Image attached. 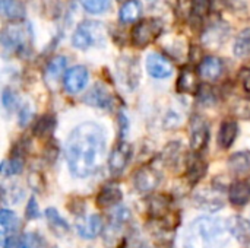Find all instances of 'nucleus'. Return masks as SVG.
<instances>
[{
  "instance_id": "nucleus-1",
  "label": "nucleus",
  "mask_w": 250,
  "mask_h": 248,
  "mask_svg": "<svg viewBox=\"0 0 250 248\" xmlns=\"http://www.w3.org/2000/svg\"><path fill=\"white\" fill-rule=\"evenodd\" d=\"M105 152V134L101 126L83 123L69 136L66 159L75 177L83 178L98 170Z\"/></svg>"
},
{
  "instance_id": "nucleus-2",
  "label": "nucleus",
  "mask_w": 250,
  "mask_h": 248,
  "mask_svg": "<svg viewBox=\"0 0 250 248\" xmlns=\"http://www.w3.org/2000/svg\"><path fill=\"white\" fill-rule=\"evenodd\" d=\"M229 224L221 218L201 216L186 232V248H224L230 238Z\"/></svg>"
},
{
  "instance_id": "nucleus-3",
  "label": "nucleus",
  "mask_w": 250,
  "mask_h": 248,
  "mask_svg": "<svg viewBox=\"0 0 250 248\" xmlns=\"http://www.w3.org/2000/svg\"><path fill=\"white\" fill-rule=\"evenodd\" d=\"M105 41V26L100 22H82L73 34L72 42L79 50H86L94 45H101Z\"/></svg>"
},
{
  "instance_id": "nucleus-4",
  "label": "nucleus",
  "mask_w": 250,
  "mask_h": 248,
  "mask_svg": "<svg viewBox=\"0 0 250 248\" xmlns=\"http://www.w3.org/2000/svg\"><path fill=\"white\" fill-rule=\"evenodd\" d=\"M32 38L31 28H25L23 23H10L1 32V45L4 51L9 53H22L26 50Z\"/></svg>"
},
{
  "instance_id": "nucleus-5",
  "label": "nucleus",
  "mask_w": 250,
  "mask_h": 248,
  "mask_svg": "<svg viewBox=\"0 0 250 248\" xmlns=\"http://www.w3.org/2000/svg\"><path fill=\"white\" fill-rule=\"evenodd\" d=\"M161 31H163V23L158 19L154 18L144 19L138 22L132 29V42L133 45L144 48L151 42H154L161 34Z\"/></svg>"
},
{
  "instance_id": "nucleus-6",
  "label": "nucleus",
  "mask_w": 250,
  "mask_h": 248,
  "mask_svg": "<svg viewBox=\"0 0 250 248\" xmlns=\"http://www.w3.org/2000/svg\"><path fill=\"white\" fill-rule=\"evenodd\" d=\"M130 158H132V146H130L127 142L120 140V142L113 148V151H111V153H110V158H108V168H110V172H111L113 175H120V174L126 170V167H127Z\"/></svg>"
},
{
  "instance_id": "nucleus-7",
  "label": "nucleus",
  "mask_w": 250,
  "mask_h": 248,
  "mask_svg": "<svg viewBox=\"0 0 250 248\" xmlns=\"http://www.w3.org/2000/svg\"><path fill=\"white\" fill-rule=\"evenodd\" d=\"M230 35V26L227 22H212L202 34V44L209 48H218L223 45Z\"/></svg>"
},
{
  "instance_id": "nucleus-8",
  "label": "nucleus",
  "mask_w": 250,
  "mask_h": 248,
  "mask_svg": "<svg viewBox=\"0 0 250 248\" xmlns=\"http://www.w3.org/2000/svg\"><path fill=\"white\" fill-rule=\"evenodd\" d=\"M193 203L205 210L214 212L223 208V196L218 189L214 187H202L193 194Z\"/></svg>"
},
{
  "instance_id": "nucleus-9",
  "label": "nucleus",
  "mask_w": 250,
  "mask_h": 248,
  "mask_svg": "<svg viewBox=\"0 0 250 248\" xmlns=\"http://www.w3.org/2000/svg\"><path fill=\"white\" fill-rule=\"evenodd\" d=\"M209 140V126L199 117L193 115L190 120V148L196 152H201Z\"/></svg>"
},
{
  "instance_id": "nucleus-10",
  "label": "nucleus",
  "mask_w": 250,
  "mask_h": 248,
  "mask_svg": "<svg viewBox=\"0 0 250 248\" xmlns=\"http://www.w3.org/2000/svg\"><path fill=\"white\" fill-rule=\"evenodd\" d=\"M161 181L160 172L154 167H142L133 175V184L138 191H152Z\"/></svg>"
},
{
  "instance_id": "nucleus-11",
  "label": "nucleus",
  "mask_w": 250,
  "mask_h": 248,
  "mask_svg": "<svg viewBox=\"0 0 250 248\" xmlns=\"http://www.w3.org/2000/svg\"><path fill=\"white\" fill-rule=\"evenodd\" d=\"M88 79H89V73L85 66H75V67L69 69L66 72L64 80H63L66 92H69V94L81 92L86 86Z\"/></svg>"
},
{
  "instance_id": "nucleus-12",
  "label": "nucleus",
  "mask_w": 250,
  "mask_h": 248,
  "mask_svg": "<svg viewBox=\"0 0 250 248\" xmlns=\"http://www.w3.org/2000/svg\"><path fill=\"white\" fill-rule=\"evenodd\" d=\"M146 70L155 79H166V77L171 76L173 66L168 61V58L164 57L163 54L152 53L146 58Z\"/></svg>"
},
{
  "instance_id": "nucleus-13",
  "label": "nucleus",
  "mask_w": 250,
  "mask_h": 248,
  "mask_svg": "<svg viewBox=\"0 0 250 248\" xmlns=\"http://www.w3.org/2000/svg\"><path fill=\"white\" fill-rule=\"evenodd\" d=\"M199 89V73H196L190 67L183 69L177 79V92L196 95Z\"/></svg>"
},
{
  "instance_id": "nucleus-14",
  "label": "nucleus",
  "mask_w": 250,
  "mask_h": 248,
  "mask_svg": "<svg viewBox=\"0 0 250 248\" xmlns=\"http://www.w3.org/2000/svg\"><path fill=\"white\" fill-rule=\"evenodd\" d=\"M198 73L204 80H208V82L217 80L223 73V61L214 56L205 57L199 64Z\"/></svg>"
},
{
  "instance_id": "nucleus-15",
  "label": "nucleus",
  "mask_w": 250,
  "mask_h": 248,
  "mask_svg": "<svg viewBox=\"0 0 250 248\" xmlns=\"http://www.w3.org/2000/svg\"><path fill=\"white\" fill-rule=\"evenodd\" d=\"M122 197H123V193L119 189V186L105 184L97 196V206L100 209H108V208L117 205L122 200Z\"/></svg>"
},
{
  "instance_id": "nucleus-16",
  "label": "nucleus",
  "mask_w": 250,
  "mask_h": 248,
  "mask_svg": "<svg viewBox=\"0 0 250 248\" xmlns=\"http://www.w3.org/2000/svg\"><path fill=\"white\" fill-rule=\"evenodd\" d=\"M229 231L240 244H249L250 243V222L243 216L230 218Z\"/></svg>"
},
{
  "instance_id": "nucleus-17",
  "label": "nucleus",
  "mask_w": 250,
  "mask_h": 248,
  "mask_svg": "<svg viewBox=\"0 0 250 248\" xmlns=\"http://www.w3.org/2000/svg\"><path fill=\"white\" fill-rule=\"evenodd\" d=\"M83 101L91 105V107H98V108H108L111 105V95L103 86L101 83L95 85L83 98Z\"/></svg>"
},
{
  "instance_id": "nucleus-18",
  "label": "nucleus",
  "mask_w": 250,
  "mask_h": 248,
  "mask_svg": "<svg viewBox=\"0 0 250 248\" xmlns=\"http://www.w3.org/2000/svg\"><path fill=\"white\" fill-rule=\"evenodd\" d=\"M229 199L234 206H246L250 202V183L246 180L236 181L231 184Z\"/></svg>"
},
{
  "instance_id": "nucleus-19",
  "label": "nucleus",
  "mask_w": 250,
  "mask_h": 248,
  "mask_svg": "<svg viewBox=\"0 0 250 248\" xmlns=\"http://www.w3.org/2000/svg\"><path fill=\"white\" fill-rule=\"evenodd\" d=\"M237 133H239L237 121H234V120H226L221 124L220 132H218V137H217L218 146L221 149H229L234 143V140L237 137Z\"/></svg>"
},
{
  "instance_id": "nucleus-20",
  "label": "nucleus",
  "mask_w": 250,
  "mask_h": 248,
  "mask_svg": "<svg viewBox=\"0 0 250 248\" xmlns=\"http://www.w3.org/2000/svg\"><path fill=\"white\" fill-rule=\"evenodd\" d=\"M78 234L85 240L95 238L103 231V219L100 215H91L86 221L76 225Z\"/></svg>"
},
{
  "instance_id": "nucleus-21",
  "label": "nucleus",
  "mask_w": 250,
  "mask_h": 248,
  "mask_svg": "<svg viewBox=\"0 0 250 248\" xmlns=\"http://www.w3.org/2000/svg\"><path fill=\"white\" fill-rule=\"evenodd\" d=\"M229 168L234 175H246L250 172V152H236L229 158Z\"/></svg>"
},
{
  "instance_id": "nucleus-22",
  "label": "nucleus",
  "mask_w": 250,
  "mask_h": 248,
  "mask_svg": "<svg viewBox=\"0 0 250 248\" xmlns=\"http://www.w3.org/2000/svg\"><path fill=\"white\" fill-rule=\"evenodd\" d=\"M205 174H207V162L201 156H198V155L189 156V159L186 162V175H188V180L192 184H195Z\"/></svg>"
},
{
  "instance_id": "nucleus-23",
  "label": "nucleus",
  "mask_w": 250,
  "mask_h": 248,
  "mask_svg": "<svg viewBox=\"0 0 250 248\" xmlns=\"http://www.w3.org/2000/svg\"><path fill=\"white\" fill-rule=\"evenodd\" d=\"M148 212L152 219H164L170 212V200L161 194L151 197L148 200Z\"/></svg>"
},
{
  "instance_id": "nucleus-24",
  "label": "nucleus",
  "mask_w": 250,
  "mask_h": 248,
  "mask_svg": "<svg viewBox=\"0 0 250 248\" xmlns=\"http://www.w3.org/2000/svg\"><path fill=\"white\" fill-rule=\"evenodd\" d=\"M164 158L168 164V167H171V170L177 171L180 165H183L185 162H188L189 156H186L183 153V146L180 143H171L170 146H167Z\"/></svg>"
},
{
  "instance_id": "nucleus-25",
  "label": "nucleus",
  "mask_w": 250,
  "mask_h": 248,
  "mask_svg": "<svg viewBox=\"0 0 250 248\" xmlns=\"http://www.w3.org/2000/svg\"><path fill=\"white\" fill-rule=\"evenodd\" d=\"M141 13H142V4L138 0H127L122 6L119 18L123 23H132L141 18Z\"/></svg>"
},
{
  "instance_id": "nucleus-26",
  "label": "nucleus",
  "mask_w": 250,
  "mask_h": 248,
  "mask_svg": "<svg viewBox=\"0 0 250 248\" xmlns=\"http://www.w3.org/2000/svg\"><path fill=\"white\" fill-rule=\"evenodd\" d=\"M45 218H47V222H48V225H50V229H51L57 237H63V235H66V234L69 232L70 228H69L67 222L57 213L56 209H53V208L47 209V210H45Z\"/></svg>"
},
{
  "instance_id": "nucleus-27",
  "label": "nucleus",
  "mask_w": 250,
  "mask_h": 248,
  "mask_svg": "<svg viewBox=\"0 0 250 248\" xmlns=\"http://www.w3.org/2000/svg\"><path fill=\"white\" fill-rule=\"evenodd\" d=\"M233 53L239 58H250V28L243 29L234 39Z\"/></svg>"
},
{
  "instance_id": "nucleus-28",
  "label": "nucleus",
  "mask_w": 250,
  "mask_h": 248,
  "mask_svg": "<svg viewBox=\"0 0 250 248\" xmlns=\"http://www.w3.org/2000/svg\"><path fill=\"white\" fill-rule=\"evenodd\" d=\"M1 13L10 20H22L25 18V7L18 0H1Z\"/></svg>"
},
{
  "instance_id": "nucleus-29",
  "label": "nucleus",
  "mask_w": 250,
  "mask_h": 248,
  "mask_svg": "<svg viewBox=\"0 0 250 248\" xmlns=\"http://www.w3.org/2000/svg\"><path fill=\"white\" fill-rule=\"evenodd\" d=\"M56 127V118L53 115H42L34 124V134L37 137H48Z\"/></svg>"
},
{
  "instance_id": "nucleus-30",
  "label": "nucleus",
  "mask_w": 250,
  "mask_h": 248,
  "mask_svg": "<svg viewBox=\"0 0 250 248\" xmlns=\"http://www.w3.org/2000/svg\"><path fill=\"white\" fill-rule=\"evenodd\" d=\"M66 64H67V60L66 57L63 56H57L54 57L53 60H50V63L47 64V69H45V77L50 79V80H56L59 79V76L63 73V70L66 69Z\"/></svg>"
},
{
  "instance_id": "nucleus-31",
  "label": "nucleus",
  "mask_w": 250,
  "mask_h": 248,
  "mask_svg": "<svg viewBox=\"0 0 250 248\" xmlns=\"http://www.w3.org/2000/svg\"><path fill=\"white\" fill-rule=\"evenodd\" d=\"M81 3H82L83 9L92 15L104 13L111 6V0H81Z\"/></svg>"
},
{
  "instance_id": "nucleus-32",
  "label": "nucleus",
  "mask_w": 250,
  "mask_h": 248,
  "mask_svg": "<svg viewBox=\"0 0 250 248\" xmlns=\"http://www.w3.org/2000/svg\"><path fill=\"white\" fill-rule=\"evenodd\" d=\"M0 225L3 229V235L6 237L7 232L15 231V228L18 227V218L13 212L7 210V209H1L0 212Z\"/></svg>"
},
{
  "instance_id": "nucleus-33",
  "label": "nucleus",
  "mask_w": 250,
  "mask_h": 248,
  "mask_svg": "<svg viewBox=\"0 0 250 248\" xmlns=\"http://www.w3.org/2000/svg\"><path fill=\"white\" fill-rule=\"evenodd\" d=\"M195 9V0H177L176 13L180 19H190Z\"/></svg>"
},
{
  "instance_id": "nucleus-34",
  "label": "nucleus",
  "mask_w": 250,
  "mask_h": 248,
  "mask_svg": "<svg viewBox=\"0 0 250 248\" xmlns=\"http://www.w3.org/2000/svg\"><path fill=\"white\" fill-rule=\"evenodd\" d=\"M23 168V159L21 156H13L10 161H9V165L4 162L3 167H1V172L3 174H9V175H15V174H19Z\"/></svg>"
},
{
  "instance_id": "nucleus-35",
  "label": "nucleus",
  "mask_w": 250,
  "mask_h": 248,
  "mask_svg": "<svg viewBox=\"0 0 250 248\" xmlns=\"http://www.w3.org/2000/svg\"><path fill=\"white\" fill-rule=\"evenodd\" d=\"M211 6H212L211 0H195V9H193L192 18L196 20H202L208 15Z\"/></svg>"
},
{
  "instance_id": "nucleus-36",
  "label": "nucleus",
  "mask_w": 250,
  "mask_h": 248,
  "mask_svg": "<svg viewBox=\"0 0 250 248\" xmlns=\"http://www.w3.org/2000/svg\"><path fill=\"white\" fill-rule=\"evenodd\" d=\"M1 102H3V107L10 111L18 105V96L12 89L6 88L3 89V94H1Z\"/></svg>"
},
{
  "instance_id": "nucleus-37",
  "label": "nucleus",
  "mask_w": 250,
  "mask_h": 248,
  "mask_svg": "<svg viewBox=\"0 0 250 248\" xmlns=\"http://www.w3.org/2000/svg\"><path fill=\"white\" fill-rule=\"evenodd\" d=\"M38 216H40L38 205H37L35 199L31 197L29 202H28V206H26V218H28V219H35V218H38Z\"/></svg>"
},
{
  "instance_id": "nucleus-38",
  "label": "nucleus",
  "mask_w": 250,
  "mask_h": 248,
  "mask_svg": "<svg viewBox=\"0 0 250 248\" xmlns=\"http://www.w3.org/2000/svg\"><path fill=\"white\" fill-rule=\"evenodd\" d=\"M239 79H240V82H242V85H243V88H245V91L250 94V69H242L240 70V73H239Z\"/></svg>"
},
{
  "instance_id": "nucleus-39",
  "label": "nucleus",
  "mask_w": 250,
  "mask_h": 248,
  "mask_svg": "<svg viewBox=\"0 0 250 248\" xmlns=\"http://www.w3.org/2000/svg\"><path fill=\"white\" fill-rule=\"evenodd\" d=\"M3 248H22V243L15 237H9L3 241Z\"/></svg>"
},
{
  "instance_id": "nucleus-40",
  "label": "nucleus",
  "mask_w": 250,
  "mask_h": 248,
  "mask_svg": "<svg viewBox=\"0 0 250 248\" xmlns=\"http://www.w3.org/2000/svg\"><path fill=\"white\" fill-rule=\"evenodd\" d=\"M119 121H120V130H122V136L129 130V121L126 118V115L123 113L119 114Z\"/></svg>"
}]
</instances>
